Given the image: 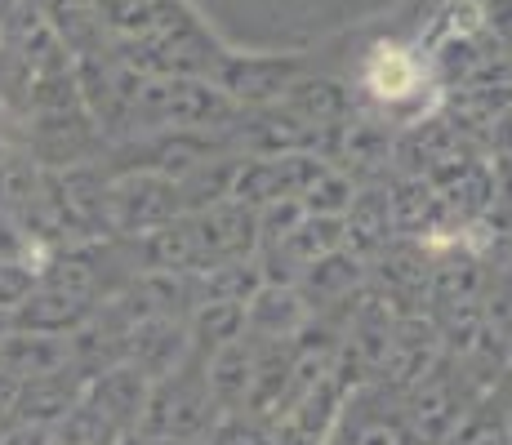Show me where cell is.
<instances>
[{
	"label": "cell",
	"mask_w": 512,
	"mask_h": 445,
	"mask_svg": "<svg viewBox=\"0 0 512 445\" xmlns=\"http://www.w3.org/2000/svg\"><path fill=\"white\" fill-rule=\"evenodd\" d=\"M219 414L223 410L210 392V379H205V352L192 348V356L179 370L165 374L161 383H152L134 437L156 445H205Z\"/></svg>",
	"instance_id": "1"
},
{
	"label": "cell",
	"mask_w": 512,
	"mask_h": 445,
	"mask_svg": "<svg viewBox=\"0 0 512 445\" xmlns=\"http://www.w3.org/2000/svg\"><path fill=\"white\" fill-rule=\"evenodd\" d=\"M326 445H423V437L406 414V397L370 379L348 392Z\"/></svg>",
	"instance_id": "2"
},
{
	"label": "cell",
	"mask_w": 512,
	"mask_h": 445,
	"mask_svg": "<svg viewBox=\"0 0 512 445\" xmlns=\"http://www.w3.org/2000/svg\"><path fill=\"white\" fill-rule=\"evenodd\" d=\"M183 214L179 183L161 170L130 174L121 183L107 187V232L121 236H152L165 223H174Z\"/></svg>",
	"instance_id": "3"
},
{
	"label": "cell",
	"mask_w": 512,
	"mask_h": 445,
	"mask_svg": "<svg viewBox=\"0 0 512 445\" xmlns=\"http://www.w3.org/2000/svg\"><path fill=\"white\" fill-rule=\"evenodd\" d=\"M85 383H90V379H85L76 365L36 374V379L18 383L9 414H14V423H41V428H58V423L76 410V401L85 397Z\"/></svg>",
	"instance_id": "4"
},
{
	"label": "cell",
	"mask_w": 512,
	"mask_h": 445,
	"mask_svg": "<svg viewBox=\"0 0 512 445\" xmlns=\"http://www.w3.org/2000/svg\"><path fill=\"white\" fill-rule=\"evenodd\" d=\"M366 285V272H361V259L352 250H334L326 259L308 263L294 281V290L303 294L312 316H326L330 308H352V299Z\"/></svg>",
	"instance_id": "5"
},
{
	"label": "cell",
	"mask_w": 512,
	"mask_h": 445,
	"mask_svg": "<svg viewBox=\"0 0 512 445\" xmlns=\"http://www.w3.org/2000/svg\"><path fill=\"white\" fill-rule=\"evenodd\" d=\"M308 321H312V312L294 285H263L245 303V334H254L263 343H294Z\"/></svg>",
	"instance_id": "6"
},
{
	"label": "cell",
	"mask_w": 512,
	"mask_h": 445,
	"mask_svg": "<svg viewBox=\"0 0 512 445\" xmlns=\"http://www.w3.org/2000/svg\"><path fill=\"white\" fill-rule=\"evenodd\" d=\"M446 445H508V405L495 392H486L464 414V423L450 432Z\"/></svg>",
	"instance_id": "7"
},
{
	"label": "cell",
	"mask_w": 512,
	"mask_h": 445,
	"mask_svg": "<svg viewBox=\"0 0 512 445\" xmlns=\"http://www.w3.org/2000/svg\"><path fill=\"white\" fill-rule=\"evenodd\" d=\"M415 81H419V67L406 49H388V45L374 49V58L366 67V85L379 98H406L415 89Z\"/></svg>",
	"instance_id": "8"
},
{
	"label": "cell",
	"mask_w": 512,
	"mask_h": 445,
	"mask_svg": "<svg viewBox=\"0 0 512 445\" xmlns=\"http://www.w3.org/2000/svg\"><path fill=\"white\" fill-rule=\"evenodd\" d=\"M352 201H357V187L334 170H317V178H312L299 196V205L308 214H317V219H343V214L352 210Z\"/></svg>",
	"instance_id": "9"
},
{
	"label": "cell",
	"mask_w": 512,
	"mask_h": 445,
	"mask_svg": "<svg viewBox=\"0 0 512 445\" xmlns=\"http://www.w3.org/2000/svg\"><path fill=\"white\" fill-rule=\"evenodd\" d=\"M205 445H272V423L250 419V414H219Z\"/></svg>",
	"instance_id": "10"
},
{
	"label": "cell",
	"mask_w": 512,
	"mask_h": 445,
	"mask_svg": "<svg viewBox=\"0 0 512 445\" xmlns=\"http://www.w3.org/2000/svg\"><path fill=\"white\" fill-rule=\"evenodd\" d=\"M41 285V276L32 272L18 254H9V259H0V312L14 316L18 308H23L27 299H32V290Z\"/></svg>",
	"instance_id": "11"
},
{
	"label": "cell",
	"mask_w": 512,
	"mask_h": 445,
	"mask_svg": "<svg viewBox=\"0 0 512 445\" xmlns=\"http://www.w3.org/2000/svg\"><path fill=\"white\" fill-rule=\"evenodd\" d=\"M0 445H58V441H54V428H41V423H9Z\"/></svg>",
	"instance_id": "12"
},
{
	"label": "cell",
	"mask_w": 512,
	"mask_h": 445,
	"mask_svg": "<svg viewBox=\"0 0 512 445\" xmlns=\"http://www.w3.org/2000/svg\"><path fill=\"white\" fill-rule=\"evenodd\" d=\"M9 334H14V316H9V312H0V343H5Z\"/></svg>",
	"instance_id": "13"
},
{
	"label": "cell",
	"mask_w": 512,
	"mask_h": 445,
	"mask_svg": "<svg viewBox=\"0 0 512 445\" xmlns=\"http://www.w3.org/2000/svg\"><path fill=\"white\" fill-rule=\"evenodd\" d=\"M9 423H14V414H9V405H0V437L9 432Z\"/></svg>",
	"instance_id": "14"
},
{
	"label": "cell",
	"mask_w": 512,
	"mask_h": 445,
	"mask_svg": "<svg viewBox=\"0 0 512 445\" xmlns=\"http://www.w3.org/2000/svg\"><path fill=\"white\" fill-rule=\"evenodd\" d=\"M508 445H512V405H508Z\"/></svg>",
	"instance_id": "15"
}]
</instances>
